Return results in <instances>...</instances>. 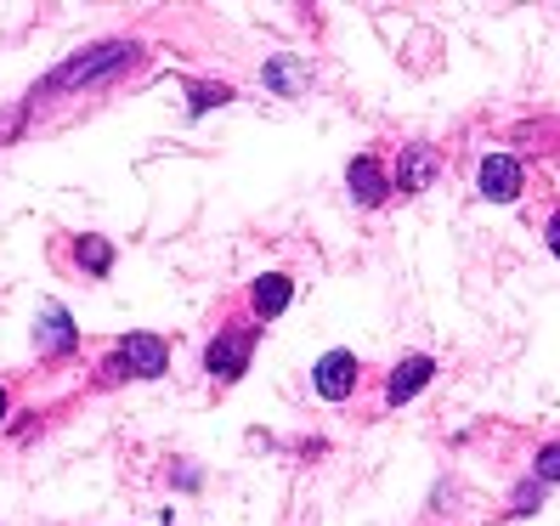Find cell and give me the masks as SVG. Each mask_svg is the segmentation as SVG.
<instances>
[{
  "label": "cell",
  "mask_w": 560,
  "mask_h": 526,
  "mask_svg": "<svg viewBox=\"0 0 560 526\" xmlns=\"http://www.w3.org/2000/svg\"><path fill=\"white\" fill-rule=\"evenodd\" d=\"M125 62H137V46H130V40H103V46L80 51L74 62H62V69L46 80V91H80V85H96V80L119 74Z\"/></svg>",
  "instance_id": "6da1fadb"
},
{
  "label": "cell",
  "mask_w": 560,
  "mask_h": 526,
  "mask_svg": "<svg viewBox=\"0 0 560 526\" xmlns=\"http://www.w3.org/2000/svg\"><path fill=\"white\" fill-rule=\"evenodd\" d=\"M164 369H171V351H164L159 335H130L108 356V374L114 379H159Z\"/></svg>",
  "instance_id": "7a4b0ae2"
},
{
  "label": "cell",
  "mask_w": 560,
  "mask_h": 526,
  "mask_svg": "<svg viewBox=\"0 0 560 526\" xmlns=\"http://www.w3.org/2000/svg\"><path fill=\"white\" fill-rule=\"evenodd\" d=\"M260 340V328H221V335L205 346V374L215 379H238L249 369V351Z\"/></svg>",
  "instance_id": "3957f363"
},
{
  "label": "cell",
  "mask_w": 560,
  "mask_h": 526,
  "mask_svg": "<svg viewBox=\"0 0 560 526\" xmlns=\"http://www.w3.org/2000/svg\"><path fill=\"white\" fill-rule=\"evenodd\" d=\"M312 385H317L323 402H346L351 390H357V356L351 351H328L323 363L312 369Z\"/></svg>",
  "instance_id": "277c9868"
},
{
  "label": "cell",
  "mask_w": 560,
  "mask_h": 526,
  "mask_svg": "<svg viewBox=\"0 0 560 526\" xmlns=\"http://www.w3.org/2000/svg\"><path fill=\"white\" fill-rule=\"evenodd\" d=\"M476 182H481V199H492V204H515L521 199V164L510 153H487Z\"/></svg>",
  "instance_id": "5b68a950"
},
{
  "label": "cell",
  "mask_w": 560,
  "mask_h": 526,
  "mask_svg": "<svg viewBox=\"0 0 560 526\" xmlns=\"http://www.w3.org/2000/svg\"><path fill=\"white\" fill-rule=\"evenodd\" d=\"M431 374H436V363H431V356H419V351H413V356H402V363L390 369V379H385V402H390V408L413 402L419 390L431 385Z\"/></svg>",
  "instance_id": "8992f818"
},
{
  "label": "cell",
  "mask_w": 560,
  "mask_h": 526,
  "mask_svg": "<svg viewBox=\"0 0 560 526\" xmlns=\"http://www.w3.org/2000/svg\"><path fill=\"white\" fill-rule=\"evenodd\" d=\"M35 346H40V356H69V351L80 346V335H74V317L62 312L57 301H46V306H40V328H35Z\"/></svg>",
  "instance_id": "52a82bcc"
},
{
  "label": "cell",
  "mask_w": 560,
  "mask_h": 526,
  "mask_svg": "<svg viewBox=\"0 0 560 526\" xmlns=\"http://www.w3.org/2000/svg\"><path fill=\"white\" fill-rule=\"evenodd\" d=\"M346 187H351V199L357 204H385V192H390V182H385V171H380V159L374 153H357L351 164H346Z\"/></svg>",
  "instance_id": "ba28073f"
},
{
  "label": "cell",
  "mask_w": 560,
  "mask_h": 526,
  "mask_svg": "<svg viewBox=\"0 0 560 526\" xmlns=\"http://www.w3.org/2000/svg\"><path fill=\"white\" fill-rule=\"evenodd\" d=\"M289 294H294V283H289L283 272H260V278L249 283V312H255L260 323H272V317L289 306Z\"/></svg>",
  "instance_id": "9c48e42d"
},
{
  "label": "cell",
  "mask_w": 560,
  "mask_h": 526,
  "mask_svg": "<svg viewBox=\"0 0 560 526\" xmlns=\"http://www.w3.org/2000/svg\"><path fill=\"white\" fill-rule=\"evenodd\" d=\"M436 182V153L431 148H402V164H397V187L402 192H419Z\"/></svg>",
  "instance_id": "30bf717a"
},
{
  "label": "cell",
  "mask_w": 560,
  "mask_h": 526,
  "mask_svg": "<svg viewBox=\"0 0 560 526\" xmlns=\"http://www.w3.org/2000/svg\"><path fill=\"white\" fill-rule=\"evenodd\" d=\"M74 255H80V267H85L91 278H108V267H114V244H108V238H80Z\"/></svg>",
  "instance_id": "8fae6325"
},
{
  "label": "cell",
  "mask_w": 560,
  "mask_h": 526,
  "mask_svg": "<svg viewBox=\"0 0 560 526\" xmlns=\"http://www.w3.org/2000/svg\"><path fill=\"white\" fill-rule=\"evenodd\" d=\"M187 96H192V114H210L221 103H233V85H187Z\"/></svg>",
  "instance_id": "7c38bea8"
},
{
  "label": "cell",
  "mask_w": 560,
  "mask_h": 526,
  "mask_svg": "<svg viewBox=\"0 0 560 526\" xmlns=\"http://www.w3.org/2000/svg\"><path fill=\"white\" fill-rule=\"evenodd\" d=\"M533 476L549 487V481H560V442H549V447H538V458H533Z\"/></svg>",
  "instance_id": "4fadbf2b"
},
{
  "label": "cell",
  "mask_w": 560,
  "mask_h": 526,
  "mask_svg": "<svg viewBox=\"0 0 560 526\" xmlns=\"http://www.w3.org/2000/svg\"><path fill=\"white\" fill-rule=\"evenodd\" d=\"M533 504H544V481L538 476L515 487V515H533Z\"/></svg>",
  "instance_id": "5bb4252c"
},
{
  "label": "cell",
  "mask_w": 560,
  "mask_h": 526,
  "mask_svg": "<svg viewBox=\"0 0 560 526\" xmlns=\"http://www.w3.org/2000/svg\"><path fill=\"white\" fill-rule=\"evenodd\" d=\"M267 85H278V91H294V74H289V62H272V69H267Z\"/></svg>",
  "instance_id": "9a60e30c"
},
{
  "label": "cell",
  "mask_w": 560,
  "mask_h": 526,
  "mask_svg": "<svg viewBox=\"0 0 560 526\" xmlns=\"http://www.w3.org/2000/svg\"><path fill=\"white\" fill-rule=\"evenodd\" d=\"M544 238H549V249H555V260H560V210L549 215V233H544Z\"/></svg>",
  "instance_id": "2e32d148"
},
{
  "label": "cell",
  "mask_w": 560,
  "mask_h": 526,
  "mask_svg": "<svg viewBox=\"0 0 560 526\" xmlns=\"http://www.w3.org/2000/svg\"><path fill=\"white\" fill-rule=\"evenodd\" d=\"M0 419H7V390H0Z\"/></svg>",
  "instance_id": "e0dca14e"
}]
</instances>
